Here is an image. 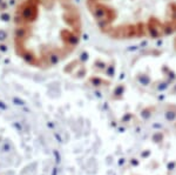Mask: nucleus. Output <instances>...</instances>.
<instances>
[{
    "instance_id": "1",
    "label": "nucleus",
    "mask_w": 176,
    "mask_h": 175,
    "mask_svg": "<svg viewBox=\"0 0 176 175\" xmlns=\"http://www.w3.org/2000/svg\"><path fill=\"white\" fill-rule=\"evenodd\" d=\"M83 37L76 0H18L12 16V48L25 65L47 71L69 59Z\"/></svg>"
},
{
    "instance_id": "2",
    "label": "nucleus",
    "mask_w": 176,
    "mask_h": 175,
    "mask_svg": "<svg viewBox=\"0 0 176 175\" xmlns=\"http://www.w3.org/2000/svg\"><path fill=\"white\" fill-rule=\"evenodd\" d=\"M96 30L113 41H151L176 35V0H84Z\"/></svg>"
},
{
    "instance_id": "3",
    "label": "nucleus",
    "mask_w": 176,
    "mask_h": 175,
    "mask_svg": "<svg viewBox=\"0 0 176 175\" xmlns=\"http://www.w3.org/2000/svg\"><path fill=\"white\" fill-rule=\"evenodd\" d=\"M172 46H174V49H175V52H176V35L172 38Z\"/></svg>"
}]
</instances>
